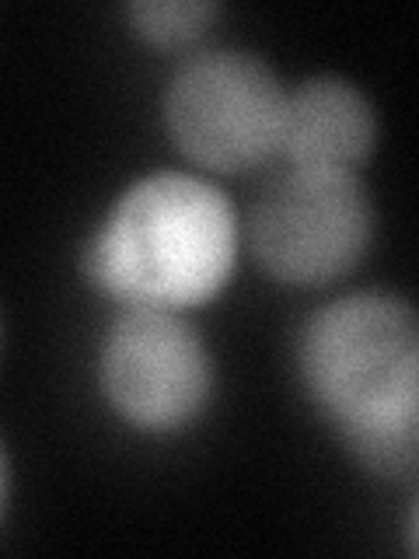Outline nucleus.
<instances>
[{
	"mask_svg": "<svg viewBox=\"0 0 419 559\" xmlns=\"http://www.w3.org/2000/svg\"><path fill=\"white\" fill-rule=\"evenodd\" d=\"M297 371L354 459L384 479L419 462V322L406 297L346 294L319 308L297 340Z\"/></svg>",
	"mask_w": 419,
	"mask_h": 559,
	"instance_id": "f257e3e1",
	"label": "nucleus"
},
{
	"mask_svg": "<svg viewBox=\"0 0 419 559\" xmlns=\"http://www.w3.org/2000/svg\"><path fill=\"white\" fill-rule=\"evenodd\" d=\"M235 203L192 171L136 179L84 249L87 280L122 308L185 311L214 301L235 273Z\"/></svg>",
	"mask_w": 419,
	"mask_h": 559,
	"instance_id": "f03ea898",
	"label": "nucleus"
},
{
	"mask_svg": "<svg viewBox=\"0 0 419 559\" xmlns=\"http://www.w3.org/2000/svg\"><path fill=\"white\" fill-rule=\"evenodd\" d=\"M287 87L244 49H200L168 81L165 122L192 165L241 175L279 151Z\"/></svg>",
	"mask_w": 419,
	"mask_h": 559,
	"instance_id": "7ed1b4c3",
	"label": "nucleus"
},
{
	"mask_svg": "<svg viewBox=\"0 0 419 559\" xmlns=\"http://www.w3.org/2000/svg\"><path fill=\"white\" fill-rule=\"evenodd\" d=\"M374 238V206L357 171H279L252 206V252L279 284L322 287L346 276Z\"/></svg>",
	"mask_w": 419,
	"mask_h": 559,
	"instance_id": "20e7f679",
	"label": "nucleus"
},
{
	"mask_svg": "<svg viewBox=\"0 0 419 559\" xmlns=\"http://www.w3.org/2000/svg\"><path fill=\"white\" fill-rule=\"evenodd\" d=\"M98 384L130 427L168 433L203 413L214 392V360L179 311L127 308L105 329Z\"/></svg>",
	"mask_w": 419,
	"mask_h": 559,
	"instance_id": "39448f33",
	"label": "nucleus"
},
{
	"mask_svg": "<svg viewBox=\"0 0 419 559\" xmlns=\"http://www.w3.org/2000/svg\"><path fill=\"white\" fill-rule=\"evenodd\" d=\"M378 140L374 105L354 81L336 74L290 87L279 119V151L294 168L357 171Z\"/></svg>",
	"mask_w": 419,
	"mask_h": 559,
	"instance_id": "423d86ee",
	"label": "nucleus"
},
{
	"mask_svg": "<svg viewBox=\"0 0 419 559\" xmlns=\"http://www.w3.org/2000/svg\"><path fill=\"white\" fill-rule=\"evenodd\" d=\"M214 17L217 4L210 0H136L130 4V25L136 35L161 49L196 43Z\"/></svg>",
	"mask_w": 419,
	"mask_h": 559,
	"instance_id": "0eeeda50",
	"label": "nucleus"
},
{
	"mask_svg": "<svg viewBox=\"0 0 419 559\" xmlns=\"http://www.w3.org/2000/svg\"><path fill=\"white\" fill-rule=\"evenodd\" d=\"M4 500H8V454L4 444H0V511H4Z\"/></svg>",
	"mask_w": 419,
	"mask_h": 559,
	"instance_id": "6e6552de",
	"label": "nucleus"
}]
</instances>
